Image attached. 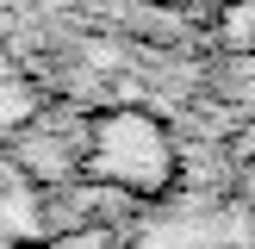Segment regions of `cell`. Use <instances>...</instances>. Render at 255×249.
Instances as JSON below:
<instances>
[{
    "mask_svg": "<svg viewBox=\"0 0 255 249\" xmlns=\"http://www.w3.org/2000/svg\"><path fill=\"white\" fill-rule=\"evenodd\" d=\"M237 156H243L249 168H255V112L243 119V131H237Z\"/></svg>",
    "mask_w": 255,
    "mask_h": 249,
    "instance_id": "obj_5",
    "label": "cell"
},
{
    "mask_svg": "<svg viewBox=\"0 0 255 249\" xmlns=\"http://www.w3.org/2000/svg\"><path fill=\"white\" fill-rule=\"evenodd\" d=\"M44 187L0 149V249H25L44 243Z\"/></svg>",
    "mask_w": 255,
    "mask_h": 249,
    "instance_id": "obj_2",
    "label": "cell"
},
{
    "mask_svg": "<svg viewBox=\"0 0 255 249\" xmlns=\"http://www.w3.org/2000/svg\"><path fill=\"white\" fill-rule=\"evenodd\" d=\"M81 181H106L125 187L131 199H168L181 181V149H174L168 124L149 119L137 106H112L87 119V156H81Z\"/></svg>",
    "mask_w": 255,
    "mask_h": 249,
    "instance_id": "obj_1",
    "label": "cell"
},
{
    "mask_svg": "<svg viewBox=\"0 0 255 249\" xmlns=\"http://www.w3.org/2000/svg\"><path fill=\"white\" fill-rule=\"evenodd\" d=\"M156 6H174V12H187V6H206V0H156Z\"/></svg>",
    "mask_w": 255,
    "mask_h": 249,
    "instance_id": "obj_6",
    "label": "cell"
},
{
    "mask_svg": "<svg viewBox=\"0 0 255 249\" xmlns=\"http://www.w3.org/2000/svg\"><path fill=\"white\" fill-rule=\"evenodd\" d=\"M212 37H218L224 56L255 62V0H224V6L212 12Z\"/></svg>",
    "mask_w": 255,
    "mask_h": 249,
    "instance_id": "obj_3",
    "label": "cell"
},
{
    "mask_svg": "<svg viewBox=\"0 0 255 249\" xmlns=\"http://www.w3.org/2000/svg\"><path fill=\"white\" fill-rule=\"evenodd\" d=\"M25 249H119V231H100V224H87V231H56V237H44V243H25Z\"/></svg>",
    "mask_w": 255,
    "mask_h": 249,
    "instance_id": "obj_4",
    "label": "cell"
}]
</instances>
